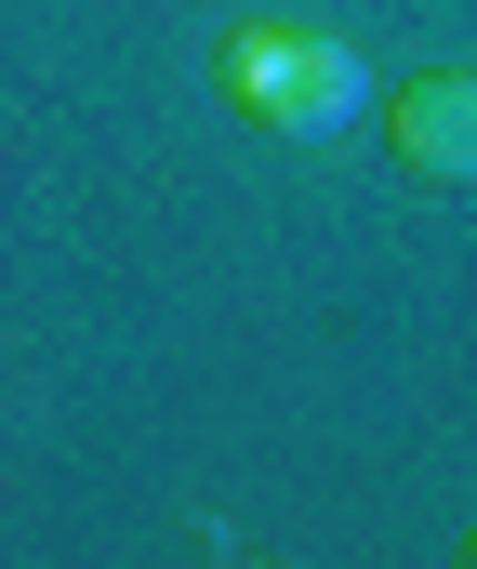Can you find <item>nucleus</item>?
I'll return each mask as SVG.
<instances>
[{"mask_svg":"<svg viewBox=\"0 0 477 569\" xmlns=\"http://www.w3.org/2000/svg\"><path fill=\"white\" fill-rule=\"evenodd\" d=\"M212 80H226V107H239L252 133H292V146L345 133V120L371 107V67H358L331 27H239Z\"/></svg>","mask_w":477,"mask_h":569,"instance_id":"f257e3e1","label":"nucleus"},{"mask_svg":"<svg viewBox=\"0 0 477 569\" xmlns=\"http://www.w3.org/2000/svg\"><path fill=\"white\" fill-rule=\"evenodd\" d=\"M398 172L477 186V67H425V80L398 93Z\"/></svg>","mask_w":477,"mask_h":569,"instance_id":"f03ea898","label":"nucleus"},{"mask_svg":"<svg viewBox=\"0 0 477 569\" xmlns=\"http://www.w3.org/2000/svg\"><path fill=\"white\" fill-rule=\"evenodd\" d=\"M465 557H477V530H465Z\"/></svg>","mask_w":477,"mask_h":569,"instance_id":"7ed1b4c3","label":"nucleus"}]
</instances>
